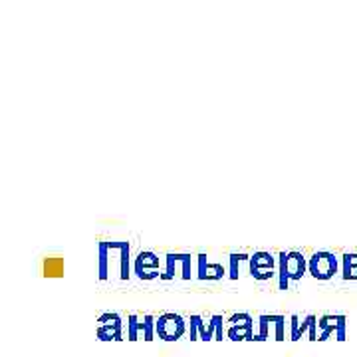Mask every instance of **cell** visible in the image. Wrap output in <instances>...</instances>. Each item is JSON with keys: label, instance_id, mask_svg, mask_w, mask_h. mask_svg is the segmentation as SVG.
<instances>
[{"label": "cell", "instance_id": "8fae6325", "mask_svg": "<svg viewBox=\"0 0 357 357\" xmlns=\"http://www.w3.org/2000/svg\"><path fill=\"white\" fill-rule=\"evenodd\" d=\"M227 337L232 342H255V324L248 326H229Z\"/></svg>", "mask_w": 357, "mask_h": 357}, {"label": "cell", "instance_id": "5b68a950", "mask_svg": "<svg viewBox=\"0 0 357 357\" xmlns=\"http://www.w3.org/2000/svg\"><path fill=\"white\" fill-rule=\"evenodd\" d=\"M133 272L137 274L139 280H155L161 278L163 270H161V260L159 256L151 250H141L139 255L133 260Z\"/></svg>", "mask_w": 357, "mask_h": 357}, {"label": "cell", "instance_id": "277c9868", "mask_svg": "<svg viewBox=\"0 0 357 357\" xmlns=\"http://www.w3.org/2000/svg\"><path fill=\"white\" fill-rule=\"evenodd\" d=\"M337 272V258L332 252L319 250L307 258V274H312L316 280H330Z\"/></svg>", "mask_w": 357, "mask_h": 357}, {"label": "cell", "instance_id": "d6986e66", "mask_svg": "<svg viewBox=\"0 0 357 357\" xmlns=\"http://www.w3.org/2000/svg\"><path fill=\"white\" fill-rule=\"evenodd\" d=\"M155 326H157V318L151 316V314H145V316L141 318V335H143V340H145V342H151V340H155V335H157Z\"/></svg>", "mask_w": 357, "mask_h": 357}, {"label": "cell", "instance_id": "d4e9b609", "mask_svg": "<svg viewBox=\"0 0 357 357\" xmlns=\"http://www.w3.org/2000/svg\"><path fill=\"white\" fill-rule=\"evenodd\" d=\"M300 321H302L300 316H296V314L290 316V340H292V342L302 340V337H300Z\"/></svg>", "mask_w": 357, "mask_h": 357}, {"label": "cell", "instance_id": "7c38bea8", "mask_svg": "<svg viewBox=\"0 0 357 357\" xmlns=\"http://www.w3.org/2000/svg\"><path fill=\"white\" fill-rule=\"evenodd\" d=\"M243 264H250V256L244 252H232L229 256V278L230 280H238L241 278V268Z\"/></svg>", "mask_w": 357, "mask_h": 357}, {"label": "cell", "instance_id": "44dd1931", "mask_svg": "<svg viewBox=\"0 0 357 357\" xmlns=\"http://www.w3.org/2000/svg\"><path fill=\"white\" fill-rule=\"evenodd\" d=\"M141 335V318L137 314H129L128 316V340L135 342Z\"/></svg>", "mask_w": 357, "mask_h": 357}, {"label": "cell", "instance_id": "6da1fadb", "mask_svg": "<svg viewBox=\"0 0 357 357\" xmlns=\"http://www.w3.org/2000/svg\"><path fill=\"white\" fill-rule=\"evenodd\" d=\"M307 272V258L300 250L280 252L278 255V288L288 290L290 282H298L304 278Z\"/></svg>", "mask_w": 357, "mask_h": 357}, {"label": "cell", "instance_id": "4316f807", "mask_svg": "<svg viewBox=\"0 0 357 357\" xmlns=\"http://www.w3.org/2000/svg\"><path fill=\"white\" fill-rule=\"evenodd\" d=\"M344 264H347V266H357V255H345Z\"/></svg>", "mask_w": 357, "mask_h": 357}, {"label": "cell", "instance_id": "2e32d148", "mask_svg": "<svg viewBox=\"0 0 357 357\" xmlns=\"http://www.w3.org/2000/svg\"><path fill=\"white\" fill-rule=\"evenodd\" d=\"M302 335H307L310 342H316L318 335V318L314 314H307L306 318L300 321V337Z\"/></svg>", "mask_w": 357, "mask_h": 357}, {"label": "cell", "instance_id": "ac0fdd59", "mask_svg": "<svg viewBox=\"0 0 357 357\" xmlns=\"http://www.w3.org/2000/svg\"><path fill=\"white\" fill-rule=\"evenodd\" d=\"M96 335L100 342H121L123 340V328H114V326H98Z\"/></svg>", "mask_w": 357, "mask_h": 357}, {"label": "cell", "instance_id": "3957f363", "mask_svg": "<svg viewBox=\"0 0 357 357\" xmlns=\"http://www.w3.org/2000/svg\"><path fill=\"white\" fill-rule=\"evenodd\" d=\"M155 330H157V335L163 342H177V340H181L187 333V321H185L183 316H178V314L167 312V314H161L157 318Z\"/></svg>", "mask_w": 357, "mask_h": 357}, {"label": "cell", "instance_id": "52a82bcc", "mask_svg": "<svg viewBox=\"0 0 357 357\" xmlns=\"http://www.w3.org/2000/svg\"><path fill=\"white\" fill-rule=\"evenodd\" d=\"M318 328L321 330L319 333V342H326L332 337V333L342 342L345 340V318L344 316H321L318 319Z\"/></svg>", "mask_w": 357, "mask_h": 357}, {"label": "cell", "instance_id": "e0dca14e", "mask_svg": "<svg viewBox=\"0 0 357 357\" xmlns=\"http://www.w3.org/2000/svg\"><path fill=\"white\" fill-rule=\"evenodd\" d=\"M270 337L276 342H284L286 340V318L272 314L270 316Z\"/></svg>", "mask_w": 357, "mask_h": 357}, {"label": "cell", "instance_id": "9a60e30c", "mask_svg": "<svg viewBox=\"0 0 357 357\" xmlns=\"http://www.w3.org/2000/svg\"><path fill=\"white\" fill-rule=\"evenodd\" d=\"M248 266L278 268V256L264 252V250H258L255 255H250V264H248Z\"/></svg>", "mask_w": 357, "mask_h": 357}, {"label": "cell", "instance_id": "9c48e42d", "mask_svg": "<svg viewBox=\"0 0 357 357\" xmlns=\"http://www.w3.org/2000/svg\"><path fill=\"white\" fill-rule=\"evenodd\" d=\"M98 278L102 282L109 280V248H107V241L98 244Z\"/></svg>", "mask_w": 357, "mask_h": 357}, {"label": "cell", "instance_id": "4fadbf2b", "mask_svg": "<svg viewBox=\"0 0 357 357\" xmlns=\"http://www.w3.org/2000/svg\"><path fill=\"white\" fill-rule=\"evenodd\" d=\"M44 276L46 278H60V276H64V258H60V256L44 258Z\"/></svg>", "mask_w": 357, "mask_h": 357}, {"label": "cell", "instance_id": "5bb4252c", "mask_svg": "<svg viewBox=\"0 0 357 357\" xmlns=\"http://www.w3.org/2000/svg\"><path fill=\"white\" fill-rule=\"evenodd\" d=\"M189 340L191 342H195V340L206 342V324H204L203 316H199V314H192L189 318Z\"/></svg>", "mask_w": 357, "mask_h": 357}, {"label": "cell", "instance_id": "ba28073f", "mask_svg": "<svg viewBox=\"0 0 357 357\" xmlns=\"http://www.w3.org/2000/svg\"><path fill=\"white\" fill-rule=\"evenodd\" d=\"M227 276V268L218 262H208L206 260V255H199L197 256V278L199 280H206V282H217L222 280Z\"/></svg>", "mask_w": 357, "mask_h": 357}, {"label": "cell", "instance_id": "8992f818", "mask_svg": "<svg viewBox=\"0 0 357 357\" xmlns=\"http://www.w3.org/2000/svg\"><path fill=\"white\" fill-rule=\"evenodd\" d=\"M109 248V274L114 268V256L119 264V280H129L131 276V244L128 241H107Z\"/></svg>", "mask_w": 357, "mask_h": 357}, {"label": "cell", "instance_id": "7402d4cb", "mask_svg": "<svg viewBox=\"0 0 357 357\" xmlns=\"http://www.w3.org/2000/svg\"><path fill=\"white\" fill-rule=\"evenodd\" d=\"M270 337V316L262 314L258 318V333H255V342H266Z\"/></svg>", "mask_w": 357, "mask_h": 357}, {"label": "cell", "instance_id": "30bf717a", "mask_svg": "<svg viewBox=\"0 0 357 357\" xmlns=\"http://www.w3.org/2000/svg\"><path fill=\"white\" fill-rule=\"evenodd\" d=\"M225 335H227L225 319H222V316H218V314H213L211 319H208V324H206V342H211V340L222 342Z\"/></svg>", "mask_w": 357, "mask_h": 357}, {"label": "cell", "instance_id": "603a6c76", "mask_svg": "<svg viewBox=\"0 0 357 357\" xmlns=\"http://www.w3.org/2000/svg\"><path fill=\"white\" fill-rule=\"evenodd\" d=\"M98 326H114V328H123V321L119 314H112V312H105L98 318Z\"/></svg>", "mask_w": 357, "mask_h": 357}, {"label": "cell", "instance_id": "cb8c5ba5", "mask_svg": "<svg viewBox=\"0 0 357 357\" xmlns=\"http://www.w3.org/2000/svg\"><path fill=\"white\" fill-rule=\"evenodd\" d=\"M229 326H248V324H255V318L250 316V314H234V316H230L229 319Z\"/></svg>", "mask_w": 357, "mask_h": 357}, {"label": "cell", "instance_id": "484cf974", "mask_svg": "<svg viewBox=\"0 0 357 357\" xmlns=\"http://www.w3.org/2000/svg\"><path fill=\"white\" fill-rule=\"evenodd\" d=\"M344 278L345 280H357V266L344 264Z\"/></svg>", "mask_w": 357, "mask_h": 357}, {"label": "cell", "instance_id": "ffe728a7", "mask_svg": "<svg viewBox=\"0 0 357 357\" xmlns=\"http://www.w3.org/2000/svg\"><path fill=\"white\" fill-rule=\"evenodd\" d=\"M250 270V276L258 282H266L272 280L274 276H278V268H256V266H248Z\"/></svg>", "mask_w": 357, "mask_h": 357}, {"label": "cell", "instance_id": "7a4b0ae2", "mask_svg": "<svg viewBox=\"0 0 357 357\" xmlns=\"http://www.w3.org/2000/svg\"><path fill=\"white\" fill-rule=\"evenodd\" d=\"M192 258L189 252H169L165 255V266H163V274L159 280H191L192 278Z\"/></svg>", "mask_w": 357, "mask_h": 357}]
</instances>
